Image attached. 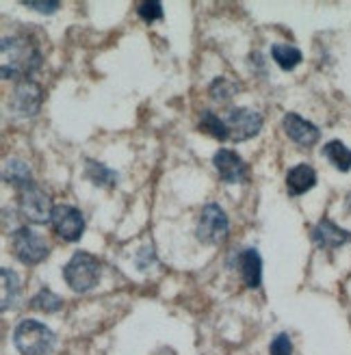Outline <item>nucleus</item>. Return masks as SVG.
Masks as SVG:
<instances>
[{"mask_svg":"<svg viewBox=\"0 0 351 355\" xmlns=\"http://www.w3.org/2000/svg\"><path fill=\"white\" fill-rule=\"evenodd\" d=\"M42 65V55L26 37L13 35L0 44V74L3 80H31Z\"/></svg>","mask_w":351,"mask_h":355,"instance_id":"f257e3e1","label":"nucleus"},{"mask_svg":"<svg viewBox=\"0 0 351 355\" xmlns=\"http://www.w3.org/2000/svg\"><path fill=\"white\" fill-rule=\"evenodd\" d=\"M13 345L22 355H48L55 347V334L35 318H24L13 331Z\"/></svg>","mask_w":351,"mask_h":355,"instance_id":"f03ea898","label":"nucleus"},{"mask_svg":"<svg viewBox=\"0 0 351 355\" xmlns=\"http://www.w3.org/2000/svg\"><path fill=\"white\" fill-rule=\"evenodd\" d=\"M63 279L74 293L92 291L100 282V262L87 252H76L63 266Z\"/></svg>","mask_w":351,"mask_h":355,"instance_id":"7ed1b4c3","label":"nucleus"},{"mask_svg":"<svg viewBox=\"0 0 351 355\" xmlns=\"http://www.w3.org/2000/svg\"><path fill=\"white\" fill-rule=\"evenodd\" d=\"M228 232H230V223H228V215L223 208L215 202L206 204L198 217V241L202 245H221L228 239Z\"/></svg>","mask_w":351,"mask_h":355,"instance_id":"20e7f679","label":"nucleus"},{"mask_svg":"<svg viewBox=\"0 0 351 355\" xmlns=\"http://www.w3.org/2000/svg\"><path fill=\"white\" fill-rule=\"evenodd\" d=\"M11 245H13V254L17 256V260L26 266H35L48 258V245L44 236L33 232L28 225L13 230Z\"/></svg>","mask_w":351,"mask_h":355,"instance_id":"39448f33","label":"nucleus"},{"mask_svg":"<svg viewBox=\"0 0 351 355\" xmlns=\"http://www.w3.org/2000/svg\"><path fill=\"white\" fill-rule=\"evenodd\" d=\"M17 202H20L22 217L28 223L44 225V223H48L52 219V212H55V206H52L50 195L35 182L20 191V198H17Z\"/></svg>","mask_w":351,"mask_h":355,"instance_id":"423d86ee","label":"nucleus"},{"mask_svg":"<svg viewBox=\"0 0 351 355\" xmlns=\"http://www.w3.org/2000/svg\"><path fill=\"white\" fill-rule=\"evenodd\" d=\"M44 92L35 80H22L17 83L9 96V111L17 117H33L42 109Z\"/></svg>","mask_w":351,"mask_h":355,"instance_id":"0eeeda50","label":"nucleus"},{"mask_svg":"<svg viewBox=\"0 0 351 355\" xmlns=\"http://www.w3.org/2000/svg\"><path fill=\"white\" fill-rule=\"evenodd\" d=\"M52 230L55 234L69 241V243H76L83 232H85V217L83 212L69 204H59L55 206V212H52Z\"/></svg>","mask_w":351,"mask_h":355,"instance_id":"6e6552de","label":"nucleus"},{"mask_svg":"<svg viewBox=\"0 0 351 355\" xmlns=\"http://www.w3.org/2000/svg\"><path fill=\"white\" fill-rule=\"evenodd\" d=\"M225 126L228 132H230V139L237 141V144H243L252 137H256L262 130V115L245 109V106H239V109H230L225 117Z\"/></svg>","mask_w":351,"mask_h":355,"instance_id":"1a4fd4ad","label":"nucleus"},{"mask_svg":"<svg viewBox=\"0 0 351 355\" xmlns=\"http://www.w3.org/2000/svg\"><path fill=\"white\" fill-rule=\"evenodd\" d=\"M213 165L221 180L228 184L245 182V178H248V165H245L243 158L232 150H225V148L217 150L213 156Z\"/></svg>","mask_w":351,"mask_h":355,"instance_id":"9d476101","label":"nucleus"},{"mask_svg":"<svg viewBox=\"0 0 351 355\" xmlns=\"http://www.w3.org/2000/svg\"><path fill=\"white\" fill-rule=\"evenodd\" d=\"M282 126H284V132L289 135V139L302 148H312L321 137L319 128L314 126V123H310L308 119H304L297 113H286L282 119Z\"/></svg>","mask_w":351,"mask_h":355,"instance_id":"9b49d317","label":"nucleus"},{"mask_svg":"<svg viewBox=\"0 0 351 355\" xmlns=\"http://www.w3.org/2000/svg\"><path fill=\"white\" fill-rule=\"evenodd\" d=\"M349 241H351V232L339 227L329 219H323L312 227V243L321 247V250H327V252L339 250V247L347 245Z\"/></svg>","mask_w":351,"mask_h":355,"instance_id":"f8f14e48","label":"nucleus"},{"mask_svg":"<svg viewBox=\"0 0 351 355\" xmlns=\"http://www.w3.org/2000/svg\"><path fill=\"white\" fill-rule=\"evenodd\" d=\"M314 184H317V171L306 163L291 167L286 173V191L293 198H300V195L308 193Z\"/></svg>","mask_w":351,"mask_h":355,"instance_id":"ddd939ff","label":"nucleus"},{"mask_svg":"<svg viewBox=\"0 0 351 355\" xmlns=\"http://www.w3.org/2000/svg\"><path fill=\"white\" fill-rule=\"evenodd\" d=\"M239 271L248 288H258L262 282V258L256 250H245L239 256Z\"/></svg>","mask_w":351,"mask_h":355,"instance_id":"4468645a","label":"nucleus"},{"mask_svg":"<svg viewBox=\"0 0 351 355\" xmlns=\"http://www.w3.org/2000/svg\"><path fill=\"white\" fill-rule=\"evenodd\" d=\"M3 180L11 187H15L17 191L26 189L28 184H33L31 178V167L20 161V158H7L3 165Z\"/></svg>","mask_w":351,"mask_h":355,"instance_id":"2eb2a0df","label":"nucleus"},{"mask_svg":"<svg viewBox=\"0 0 351 355\" xmlns=\"http://www.w3.org/2000/svg\"><path fill=\"white\" fill-rule=\"evenodd\" d=\"M0 286H3V293H0V310L5 312L11 306H15L17 297H20V277L9 269H3L0 271Z\"/></svg>","mask_w":351,"mask_h":355,"instance_id":"dca6fc26","label":"nucleus"},{"mask_svg":"<svg viewBox=\"0 0 351 355\" xmlns=\"http://www.w3.org/2000/svg\"><path fill=\"white\" fill-rule=\"evenodd\" d=\"M271 57L273 61L280 65V69H284V72H291V69H295L297 65L302 63V52L300 48L295 46H284V44H277L271 48Z\"/></svg>","mask_w":351,"mask_h":355,"instance_id":"f3484780","label":"nucleus"},{"mask_svg":"<svg viewBox=\"0 0 351 355\" xmlns=\"http://www.w3.org/2000/svg\"><path fill=\"white\" fill-rule=\"evenodd\" d=\"M323 154L339 171L345 173L351 169V150L345 144H341V141H329V144L323 148Z\"/></svg>","mask_w":351,"mask_h":355,"instance_id":"a211bd4d","label":"nucleus"},{"mask_svg":"<svg viewBox=\"0 0 351 355\" xmlns=\"http://www.w3.org/2000/svg\"><path fill=\"white\" fill-rule=\"evenodd\" d=\"M87 178L96 184V187H107L113 189L117 182V173L113 169H109L107 165H102L98 161H87Z\"/></svg>","mask_w":351,"mask_h":355,"instance_id":"6ab92c4d","label":"nucleus"},{"mask_svg":"<svg viewBox=\"0 0 351 355\" xmlns=\"http://www.w3.org/2000/svg\"><path fill=\"white\" fill-rule=\"evenodd\" d=\"M200 130L210 135L213 139H219V141L230 139V132H228V126H225V119L217 117L215 113H210V111H204L200 115Z\"/></svg>","mask_w":351,"mask_h":355,"instance_id":"aec40b11","label":"nucleus"},{"mask_svg":"<svg viewBox=\"0 0 351 355\" xmlns=\"http://www.w3.org/2000/svg\"><path fill=\"white\" fill-rule=\"evenodd\" d=\"M33 308L52 314V312H59L63 308V299L52 293L50 288H42L37 295L33 297Z\"/></svg>","mask_w":351,"mask_h":355,"instance_id":"412c9836","label":"nucleus"},{"mask_svg":"<svg viewBox=\"0 0 351 355\" xmlns=\"http://www.w3.org/2000/svg\"><path fill=\"white\" fill-rule=\"evenodd\" d=\"M137 13L144 22L152 24V22L163 17V5L159 3V0H144V3L137 5Z\"/></svg>","mask_w":351,"mask_h":355,"instance_id":"4be33fe9","label":"nucleus"},{"mask_svg":"<svg viewBox=\"0 0 351 355\" xmlns=\"http://www.w3.org/2000/svg\"><path fill=\"white\" fill-rule=\"evenodd\" d=\"M208 94L213 96L215 100H230L237 94V85L230 83L228 78H215L213 85H210Z\"/></svg>","mask_w":351,"mask_h":355,"instance_id":"5701e85b","label":"nucleus"},{"mask_svg":"<svg viewBox=\"0 0 351 355\" xmlns=\"http://www.w3.org/2000/svg\"><path fill=\"white\" fill-rule=\"evenodd\" d=\"M269 355H293V343L289 334H277L271 340Z\"/></svg>","mask_w":351,"mask_h":355,"instance_id":"b1692460","label":"nucleus"},{"mask_svg":"<svg viewBox=\"0 0 351 355\" xmlns=\"http://www.w3.org/2000/svg\"><path fill=\"white\" fill-rule=\"evenodd\" d=\"M24 5H26L28 9H35V11L44 13V15L55 13V11L61 7L59 0H24Z\"/></svg>","mask_w":351,"mask_h":355,"instance_id":"393cba45","label":"nucleus"},{"mask_svg":"<svg viewBox=\"0 0 351 355\" xmlns=\"http://www.w3.org/2000/svg\"><path fill=\"white\" fill-rule=\"evenodd\" d=\"M154 262H156V256H154V250H152L150 245L142 247V250H139V254H137V258H135V264H137L139 271H150V266Z\"/></svg>","mask_w":351,"mask_h":355,"instance_id":"a878e982","label":"nucleus"}]
</instances>
